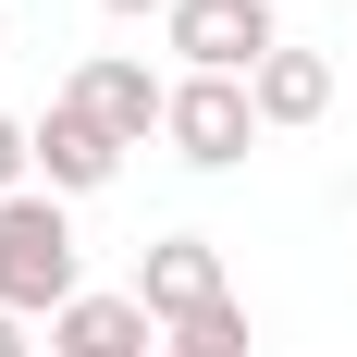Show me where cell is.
<instances>
[{"label":"cell","instance_id":"1","mask_svg":"<svg viewBox=\"0 0 357 357\" xmlns=\"http://www.w3.org/2000/svg\"><path fill=\"white\" fill-rule=\"evenodd\" d=\"M74 296H86V247H74V210L50 185H25L13 210H0V308L13 321H62Z\"/></svg>","mask_w":357,"mask_h":357},{"label":"cell","instance_id":"2","mask_svg":"<svg viewBox=\"0 0 357 357\" xmlns=\"http://www.w3.org/2000/svg\"><path fill=\"white\" fill-rule=\"evenodd\" d=\"M259 136H271V123H259V99L234 86V74H173V123H160V148H173L185 173H234Z\"/></svg>","mask_w":357,"mask_h":357},{"label":"cell","instance_id":"3","mask_svg":"<svg viewBox=\"0 0 357 357\" xmlns=\"http://www.w3.org/2000/svg\"><path fill=\"white\" fill-rule=\"evenodd\" d=\"M160 37H173V62H185V74H234V86L284 50L271 0H173V13H160Z\"/></svg>","mask_w":357,"mask_h":357},{"label":"cell","instance_id":"4","mask_svg":"<svg viewBox=\"0 0 357 357\" xmlns=\"http://www.w3.org/2000/svg\"><path fill=\"white\" fill-rule=\"evenodd\" d=\"M148 308L160 333H185V321H210V308H234V284H222V247L210 234H160V247L136 259V284H123Z\"/></svg>","mask_w":357,"mask_h":357},{"label":"cell","instance_id":"5","mask_svg":"<svg viewBox=\"0 0 357 357\" xmlns=\"http://www.w3.org/2000/svg\"><path fill=\"white\" fill-rule=\"evenodd\" d=\"M62 99H74V111H99L123 148H148L160 123H173V86H160L148 62H123V50H86V62L62 74Z\"/></svg>","mask_w":357,"mask_h":357},{"label":"cell","instance_id":"6","mask_svg":"<svg viewBox=\"0 0 357 357\" xmlns=\"http://www.w3.org/2000/svg\"><path fill=\"white\" fill-rule=\"evenodd\" d=\"M111 173H123V136H111L99 111H74V99L37 111V185H50L62 210H74V197H99Z\"/></svg>","mask_w":357,"mask_h":357},{"label":"cell","instance_id":"7","mask_svg":"<svg viewBox=\"0 0 357 357\" xmlns=\"http://www.w3.org/2000/svg\"><path fill=\"white\" fill-rule=\"evenodd\" d=\"M50 357H160V321H148L136 296H74L62 321H50Z\"/></svg>","mask_w":357,"mask_h":357},{"label":"cell","instance_id":"8","mask_svg":"<svg viewBox=\"0 0 357 357\" xmlns=\"http://www.w3.org/2000/svg\"><path fill=\"white\" fill-rule=\"evenodd\" d=\"M247 99H259V123H271V136H296V123H321V111H333V62L284 37V50L247 74Z\"/></svg>","mask_w":357,"mask_h":357},{"label":"cell","instance_id":"9","mask_svg":"<svg viewBox=\"0 0 357 357\" xmlns=\"http://www.w3.org/2000/svg\"><path fill=\"white\" fill-rule=\"evenodd\" d=\"M160 357H247V308H210V321L160 333Z\"/></svg>","mask_w":357,"mask_h":357},{"label":"cell","instance_id":"10","mask_svg":"<svg viewBox=\"0 0 357 357\" xmlns=\"http://www.w3.org/2000/svg\"><path fill=\"white\" fill-rule=\"evenodd\" d=\"M25 185H37V123H25V111H0V210H13Z\"/></svg>","mask_w":357,"mask_h":357},{"label":"cell","instance_id":"11","mask_svg":"<svg viewBox=\"0 0 357 357\" xmlns=\"http://www.w3.org/2000/svg\"><path fill=\"white\" fill-rule=\"evenodd\" d=\"M0 357H25V321H13V308H0Z\"/></svg>","mask_w":357,"mask_h":357},{"label":"cell","instance_id":"12","mask_svg":"<svg viewBox=\"0 0 357 357\" xmlns=\"http://www.w3.org/2000/svg\"><path fill=\"white\" fill-rule=\"evenodd\" d=\"M99 13H173V0H99Z\"/></svg>","mask_w":357,"mask_h":357},{"label":"cell","instance_id":"13","mask_svg":"<svg viewBox=\"0 0 357 357\" xmlns=\"http://www.w3.org/2000/svg\"><path fill=\"white\" fill-rule=\"evenodd\" d=\"M0 37H13V13H0Z\"/></svg>","mask_w":357,"mask_h":357}]
</instances>
